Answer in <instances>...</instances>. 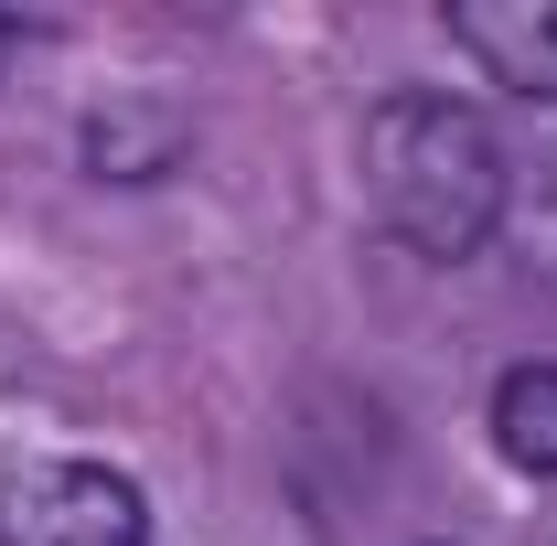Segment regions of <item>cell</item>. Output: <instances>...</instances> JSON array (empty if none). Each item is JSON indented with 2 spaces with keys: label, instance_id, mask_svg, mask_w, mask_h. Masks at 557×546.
<instances>
[{
  "label": "cell",
  "instance_id": "cell-5",
  "mask_svg": "<svg viewBox=\"0 0 557 546\" xmlns=\"http://www.w3.org/2000/svg\"><path fill=\"white\" fill-rule=\"evenodd\" d=\"M11 54H22V22H11V11H0V65H11Z\"/></svg>",
  "mask_w": 557,
  "mask_h": 546
},
{
  "label": "cell",
  "instance_id": "cell-3",
  "mask_svg": "<svg viewBox=\"0 0 557 546\" xmlns=\"http://www.w3.org/2000/svg\"><path fill=\"white\" fill-rule=\"evenodd\" d=\"M450 44L515 86V97H557V0H461L450 11Z\"/></svg>",
  "mask_w": 557,
  "mask_h": 546
},
{
  "label": "cell",
  "instance_id": "cell-2",
  "mask_svg": "<svg viewBox=\"0 0 557 546\" xmlns=\"http://www.w3.org/2000/svg\"><path fill=\"white\" fill-rule=\"evenodd\" d=\"M0 546H150V504L108 461H33L0 482Z\"/></svg>",
  "mask_w": 557,
  "mask_h": 546
},
{
  "label": "cell",
  "instance_id": "cell-4",
  "mask_svg": "<svg viewBox=\"0 0 557 546\" xmlns=\"http://www.w3.org/2000/svg\"><path fill=\"white\" fill-rule=\"evenodd\" d=\"M493 450H504L515 472L557 482V364H515V375L493 386Z\"/></svg>",
  "mask_w": 557,
  "mask_h": 546
},
{
  "label": "cell",
  "instance_id": "cell-1",
  "mask_svg": "<svg viewBox=\"0 0 557 546\" xmlns=\"http://www.w3.org/2000/svg\"><path fill=\"white\" fill-rule=\"evenodd\" d=\"M364 194H375V214L408 236L418 258H450L461 269V258H483V236L504 225V150H493V129L461 97L397 86L364 119Z\"/></svg>",
  "mask_w": 557,
  "mask_h": 546
}]
</instances>
